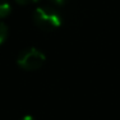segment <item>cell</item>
Masks as SVG:
<instances>
[{
    "label": "cell",
    "instance_id": "1",
    "mask_svg": "<svg viewBox=\"0 0 120 120\" xmlns=\"http://www.w3.org/2000/svg\"><path fill=\"white\" fill-rule=\"evenodd\" d=\"M35 24L44 31H52L61 26V15L49 7H38L32 14Z\"/></svg>",
    "mask_w": 120,
    "mask_h": 120
},
{
    "label": "cell",
    "instance_id": "2",
    "mask_svg": "<svg viewBox=\"0 0 120 120\" xmlns=\"http://www.w3.org/2000/svg\"><path fill=\"white\" fill-rule=\"evenodd\" d=\"M45 60H46V56L44 52H41L35 47H30L22 51L21 55L18 56L17 63L24 70H36L44 65Z\"/></svg>",
    "mask_w": 120,
    "mask_h": 120
},
{
    "label": "cell",
    "instance_id": "3",
    "mask_svg": "<svg viewBox=\"0 0 120 120\" xmlns=\"http://www.w3.org/2000/svg\"><path fill=\"white\" fill-rule=\"evenodd\" d=\"M10 3L8 0H0V18H4L10 13Z\"/></svg>",
    "mask_w": 120,
    "mask_h": 120
},
{
    "label": "cell",
    "instance_id": "4",
    "mask_svg": "<svg viewBox=\"0 0 120 120\" xmlns=\"http://www.w3.org/2000/svg\"><path fill=\"white\" fill-rule=\"evenodd\" d=\"M8 37V26L4 22L0 21V45L7 40Z\"/></svg>",
    "mask_w": 120,
    "mask_h": 120
},
{
    "label": "cell",
    "instance_id": "5",
    "mask_svg": "<svg viewBox=\"0 0 120 120\" xmlns=\"http://www.w3.org/2000/svg\"><path fill=\"white\" fill-rule=\"evenodd\" d=\"M18 4H22V5H27V4H33V3H37L38 0H15Z\"/></svg>",
    "mask_w": 120,
    "mask_h": 120
},
{
    "label": "cell",
    "instance_id": "6",
    "mask_svg": "<svg viewBox=\"0 0 120 120\" xmlns=\"http://www.w3.org/2000/svg\"><path fill=\"white\" fill-rule=\"evenodd\" d=\"M50 1L54 3V4H56V5H64L68 0H50Z\"/></svg>",
    "mask_w": 120,
    "mask_h": 120
},
{
    "label": "cell",
    "instance_id": "7",
    "mask_svg": "<svg viewBox=\"0 0 120 120\" xmlns=\"http://www.w3.org/2000/svg\"><path fill=\"white\" fill-rule=\"evenodd\" d=\"M22 120H35V118H33V116H31V115H27V116H24Z\"/></svg>",
    "mask_w": 120,
    "mask_h": 120
}]
</instances>
